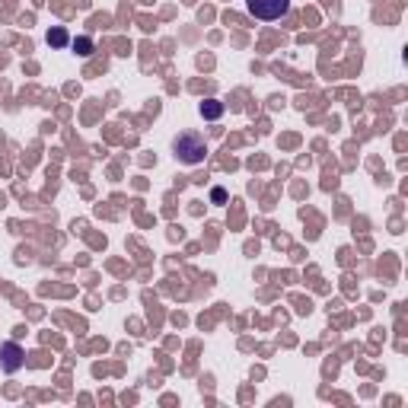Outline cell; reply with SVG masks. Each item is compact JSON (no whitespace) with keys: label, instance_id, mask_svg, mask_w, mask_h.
Listing matches in <instances>:
<instances>
[{"label":"cell","instance_id":"cell-7","mask_svg":"<svg viewBox=\"0 0 408 408\" xmlns=\"http://www.w3.org/2000/svg\"><path fill=\"white\" fill-rule=\"evenodd\" d=\"M210 198H214V204H223V201H227V191H223V188H214V191H210Z\"/></svg>","mask_w":408,"mask_h":408},{"label":"cell","instance_id":"cell-3","mask_svg":"<svg viewBox=\"0 0 408 408\" xmlns=\"http://www.w3.org/2000/svg\"><path fill=\"white\" fill-rule=\"evenodd\" d=\"M23 361H26V351L19 348L16 341H6L4 348H0V367H4L6 373H16V370L23 367Z\"/></svg>","mask_w":408,"mask_h":408},{"label":"cell","instance_id":"cell-4","mask_svg":"<svg viewBox=\"0 0 408 408\" xmlns=\"http://www.w3.org/2000/svg\"><path fill=\"white\" fill-rule=\"evenodd\" d=\"M201 115H204V118H220V115H223V102H217V99L201 102Z\"/></svg>","mask_w":408,"mask_h":408},{"label":"cell","instance_id":"cell-6","mask_svg":"<svg viewBox=\"0 0 408 408\" xmlns=\"http://www.w3.org/2000/svg\"><path fill=\"white\" fill-rule=\"evenodd\" d=\"M48 42H55V45H64V42H67V35H64L61 29H57V32H51V35H48Z\"/></svg>","mask_w":408,"mask_h":408},{"label":"cell","instance_id":"cell-1","mask_svg":"<svg viewBox=\"0 0 408 408\" xmlns=\"http://www.w3.org/2000/svg\"><path fill=\"white\" fill-rule=\"evenodd\" d=\"M176 157L188 166H198V163H204V157H208V144H204L201 134L185 131L176 137Z\"/></svg>","mask_w":408,"mask_h":408},{"label":"cell","instance_id":"cell-2","mask_svg":"<svg viewBox=\"0 0 408 408\" xmlns=\"http://www.w3.org/2000/svg\"><path fill=\"white\" fill-rule=\"evenodd\" d=\"M246 6L255 19H265V23H274L290 13V0H246Z\"/></svg>","mask_w":408,"mask_h":408},{"label":"cell","instance_id":"cell-5","mask_svg":"<svg viewBox=\"0 0 408 408\" xmlns=\"http://www.w3.org/2000/svg\"><path fill=\"white\" fill-rule=\"evenodd\" d=\"M76 55H83V57H86V55H93V42H89V38H76Z\"/></svg>","mask_w":408,"mask_h":408}]
</instances>
